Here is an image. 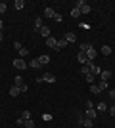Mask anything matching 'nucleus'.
<instances>
[{
	"label": "nucleus",
	"mask_w": 115,
	"mask_h": 128,
	"mask_svg": "<svg viewBox=\"0 0 115 128\" xmlns=\"http://www.w3.org/2000/svg\"><path fill=\"white\" fill-rule=\"evenodd\" d=\"M21 118H23V120H29V118H31V111H23L21 113Z\"/></svg>",
	"instance_id": "26"
},
{
	"label": "nucleus",
	"mask_w": 115,
	"mask_h": 128,
	"mask_svg": "<svg viewBox=\"0 0 115 128\" xmlns=\"http://www.w3.org/2000/svg\"><path fill=\"white\" fill-rule=\"evenodd\" d=\"M27 54H29V50H27V48H25V46H23V48H21V50H19V58H21V59H23V58H25V56H27Z\"/></svg>",
	"instance_id": "25"
},
{
	"label": "nucleus",
	"mask_w": 115,
	"mask_h": 128,
	"mask_svg": "<svg viewBox=\"0 0 115 128\" xmlns=\"http://www.w3.org/2000/svg\"><path fill=\"white\" fill-rule=\"evenodd\" d=\"M40 27H42V19H40V17H37V19H35V31L38 32V29H40Z\"/></svg>",
	"instance_id": "19"
},
{
	"label": "nucleus",
	"mask_w": 115,
	"mask_h": 128,
	"mask_svg": "<svg viewBox=\"0 0 115 128\" xmlns=\"http://www.w3.org/2000/svg\"><path fill=\"white\" fill-rule=\"evenodd\" d=\"M109 115H111V117H115V103L109 107Z\"/></svg>",
	"instance_id": "35"
},
{
	"label": "nucleus",
	"mask_w": 115,
	"mask_h": 128,
	"mask_svg": "<svg viewBox=\"0 0 115 128\" xmlns=\"http://www.w3.org/2000/svg\"><path fill=\"white\" fill-rule=\"evenodd\" d=\"M2 29H4V23H2V21H0V31H2Z\"/></svg>",
	"instance_id": "39"
},
{
	"label": "nucleus",
	"mask_w": 115,
	"mask_h": 128,
	"mask_svg": "<svg viewBox=\"0 0 115 128\" xmlns=\"http://www.w3.org/2000/svg\"><path fill=\"white\" fill-rule=\"evenodd\" d=\"M46 46H48V48H58V40H56L54 36H48L46 38Z\"/></svg>",
	"instance_id": "6"
},
{
	"label": "nucleus",
	"mask_w": 115,
	"mask_h": 128,
	"mask_svg": "<svg viewBox=\"0 0 115 128\" xmlns=\"http://www.w3.org/2000/svg\"><path fill=\"white\" fill-rule=\"evenodd\" d=\"M65 46H67V40H65V38H60V40H58V48H65ZM58 48H56V50H58Z\"/></svg>",
	"instance_id": "22"
},
{
	"label": "nucleus",
	"mask_w": 115,
	"mask_h": 128,
	"mask_svg": "<svg viewBox=\"0 0 115 128\" xmlns=\"http://www.w3.org/2000/svg\"><path fill=\"white\" fill-rule=\"evenodd\" d=\"M63 38L67 40V44H71V42H75V40H77L75 32H65V34H63Z\"/></svg>",
	"instance_id": "9"
},
{
	"label": "nucleus",
	"mask_w": 115,
	"mask_h": 128,
	"mask_svg": "<svg viewBox=\"0 0 115 128\" xmlns=\"http://www.w3.org/2000/svg\"><path fill=\"white\" fill-rule=\"evenodd\" d=\"M54 21H58V23H61V21H63V17H61V14H56V16H54Z\"/></svg>",
	"instance_id": "32"
},
{
	"label": "nucleus",
	"mask_w": 115,
	"mask_h": 128,
	"mask_svg": "<svg viewBox=\"0 0 115 128\" xmlns=\"http://www.w3.org/2000/svg\"><path fill=\"white\" fill-rule=\"evenodd\" d=\"M84 76H86V82H88V84H94V78H96L94 75H90V73H88V75H84Z\"/></svg>",
	"instance_id": "28"
},
{
	"label": "nucleus",
	"mask_w": 115,
	"mask_h": 128,
	"mask_svg": "<svg viewBox=\"0 0 115 128\" xmlns=\"http://www.w3.org/2000/svg\"><path fill=\"white\" fill-rule=\"evenodd\" d=\"M102 54H104V56H109V54H111V48H109V46H102Z\"/></svg>",
	"instance_id": "27"
},
{
	"label": "nucleus",
	"mask_w": 115,
	"mask_h": 128,
	"mask_svg": "<svg viewBox=\"0 0 115 128\" xmlns=\"http://www.w3.org/2000/svg\"><path fill=\"white\" fill-rule=\"evenodd\" d=\"M84 54H86L88 61H94V59H96V56H98V52H96V50H94L92 46H90V48H88V50H86V52H84Z\"/></svg>",
	"instance_id": "3"
},
{
	"label": "nucleus",
	"mask_w": 115,
	"mask_h": 128,
	"mask_svg": "<svg viewBox=\"0 0 115 128\" xmlns=\"http://www.w3.org/2000/svg\"><path fill=\"white\" fill-rule=\"evenodd\" d=\"M109 98H111V100H115V88H113V90H109Z\"/></svg>",
	"instance_id": "37"
},
{
	"label": "nucleus",
	"mask_w": 115,
	"mask_h": 128,
	"mask_svg": "<svg viewBox=\"0 0 115 128\" xmlns=\"http://www.w3.org/2000/svg\"><path fill=\"white\" fill-rule=\"evenodd\" d=\"M16 124H17V126H23V124H25V120H23V118L19 117V118H17V120H16Z\"/></svg>",
	"instance_id": "34"
},
{
	"label": "nucleus",
	"mask_w": 115,
	"mask_h": 128,
	"mask_svg": "<svg viewBox=\"0 0 115 128\" xmlns=\"http://www.w3.org/2000/svg\"><path fill=\"white\" fill-rule=\"evenodd\" d=\"M38 82H56V76L52 75V73H44L40 78H37Z\"/></svg>",
	"instance_id": "2"
},
{
	"label": "nucleus",
	"mask_w": 115,
	"mask_h": 128,
	"mask_svg": "<svg viewBox=\"0 0 115 128\" xmlns=\"http://www.w3.org/2000/svg\"><path fill=\"white\" fill-rule=\"evenodd\" d=\"M79 16H81V10L73 6V10H71V17H73V19H75V17H79Z\"/></svg>",
	"instance_id": "20"
},
{
	"label": "nucleus",
	"mask_w": 115,
	"mask_h": 128,
	"mask_svg": "<svg viewBox=\"0 0 115 128\" xmlns=\"http://www.w3.org/2000/svg\"><path fill=\"white\" fill-rule=\"evenodd\" d=\"M75 117H77V122H79V126H81V124H82V120H84V113L77 111V113H75Z\"/></svg>",
	"instance_id": "15"
},
{
	"label": "nucleus",
	"mask_w": 115,
	"mask_h": 128,
	"mask_svg": "<svg viewBox=\"0 0 115 128\" xmlns=\"http://www.w3.org/2000/svg\"><path fill=\"white\" fill-rule=\"evenodd\" d=\"M23 84H25V82H23L21 76H16V78H14V86H17V88H19V86H23Z\"/></svg>",
	"instance_id": "18"
},
{
	"label": "nucleus",
	"mask_w": 115,
	"mask_h": 128,
	"mask_svg": "<svg viewBox=\"0 0 115 128\" xmlns=\"http://www.w3.org/2000/svg\"><path fill=\"white\" fill-rule=\"evenodd\" d=\"M19 94H21V90H19L17 86H14V84H12V88H10V96H12V98H17Z\"/></svg>",
	"instance_id": "10"
},
{
	"label": "nucleus",
	"mask_w": 115,
	"mask_h": 128,
	"mask_svg": "<svg viewBox=\"0 0 115 128\" xmlns=\"http://www.w3.org/2000/svg\"><path fill=\"white\" fill-rule=\"evenodd\" d=\"M54 16H56V12L52 10V8H46V10H44V17H50V19H54Z\"/></svg>",
	"instance_id": "14"
},
{
	"label": "nucleus",
	"mask_w": 115,
	"mask_h": 128,
	"mask_svg": "<svg viewBox=\"0 0 115 128\" xmlns=\"http://www.w3.org/2000/svg\"><path fill=\"white\" fill-rule=\"evenodd\" d=\"M88 48H90V44H86V42H82V44H81V52H86Z\"/></svg>",
	"instance_id": "31"
},
{
	"label": "nucleus",
	"mask_w": 115,
	"mask_h": 128,
	"mask_svg": "<svg viewBox=\"0 0 115 128\" xmlns=\"http://www.w3.org/2000/svg\"><path fill=\"white\" fill-rule=\"evenodd\" d=\"M14 48H16V50H17V52H19V50H21V48H23V44H21V42H14Z\"/></svg>",
	"instance_id": "33"
},
{
	"label": "nucleus",
	"mask_w": 115,
	"mask_h": 128,
	"mask_svg": "<svg viewBox=\"0 0 115 128\" xmlns=\"http://www.w3.org/2000/svg\"><path fill=\"white\" fill-rule=\"evenodd\" d=\"M90 92H92V94H100L102 90H100V86H98V84H90Z\"/></svg>",
	"instance_id": "21"
},
{
	"label": "nucleus",
	"mask_w": 115,
	"mask_h": 128,
	"mask_svg": "<svg viewBox=\"0 0 115 128\" xmlns=\"http://www.w3.org/2000/svg\"><path fill=\"white\" fill-rule=\"evenodd\" d=\"M100 78L107 82V80L111 78V71H109V69H102V73H100Z\"/></svg>",
	"instance_id": "4"
},
{
	"label": "nucleus",
	"mask_w": 115,
	"mask_h": 128,
	"mask_svg": "<svg viewBox=\"0 0 115 128\" xmlns=\"http://www.w3.org/2000/svg\"><path fill=\"white\" fill-rule=\"evenodd\" d=\"M37 59H38V63H40V65H48L50 63V56H46V54L40 56V58H37Z\"/></svg>",
	"instance_id": "11"
},
{
	"label": "nucleus",
	"mask_w": 115,
	"mask_h": 128,
	"mask_svg": "<svg viewBox=\"0 0 115 128\" xmlns=\"http://www.w3.org/2000/svg\"><path fill=\"white\" fill-rule=\"evenodd\" d=\"M2 40H4V32L0 31V42H2Z\"/></svg>",
	"instance_id": "38"
},
{
	"label": "nucleus",
	"mask_w": 115,
	"mask_h": 128,
	"mask_svg": "<svg viewBox=\"0 0 115 128\" xmlns=\"http://www.w3.org/2000/svg\"><path fill=\"white\" fill-rule=\"evenodd\" d=\"M38 34H40V36H46V38H48V36H50V27L42 25L40 29H38Z\"/></svg>",
	"instance_id": "5"
},
{
	"label": "nucleus",
	"mask_w": 115,
	"mask_h": 128,
	"mask_svg": "<svg viewBox=\"0 0 115 128\" xmlns=\"http://www.w3.org/2000/svg\"><path fill=\"white\" fill-rule=\"evenodd\" d=\"M12 65L16 67L17 71H23V69H27V61L25 59H21V58H16L14 61H12Z\"/></svg>",
	"instance_id": "1"
},
{
	"label": "nucleus",
	"mask_w": 115,
	"mask_h": 128,
	"mask_svg": "<svg viewBox=\"0 0 115 128\" xmlns=\"http://www.w3.org/2000/svg\"><path fill=\"white\" fill-rule=\"evenodd\" d=\"M23 6H25L23 0H16V2H14V8H16V10H23Z\"/></svg>",
	"instance_id": "17"
},
{
	"label": "nucleus",
	"mask_w": 115,
	"mask_h": 128,
	"mask_svg": "<svg viewBox=\"0 0 115 128\" xmlns=\"http://www.w3.org/2000/svg\"><path fill=\"white\" fill-rule=\"evenodd\" d=\"M94 109H96V111H105V109H107V105H105V103L102 102V103H98V105L94 107Z\"/></svg>",
	"instance_id": "23"
},
{
	"label": "nucleus",
	"mask_w": 115,
	"mask_h": 128,
	"mask_svg": "<svg viewBox=\"0 0 115 128\" xmlns=\"http://www.w3.org/2000/svg\"><path fill=\"white\" fill-rule=\"evenodd\" d=\"M98 86H100V90H105V88H107V82H105V80H100Z\"/></svg>",
	"instance_id": "29"
},
{
	"label": "nucleus",
	"mask_w": 115,
	"mask_h": 128,
	"mask_svg": "<svg viewBox=\"0 0 115 128\" xmlns=\"http://www.w3.org/2000/svg\"><path fill=\"white\" fill-rule=\"evenodd\" d=\"M96 115H98V111H96V109H86V111H84V117L86 118H96Z\"/></svg>",
	"instance_id": "7"
},
{
	"label": "nucleus",
	"mask_w": 115,
	"mask_h": 128,
	"mask_svg": "<svg viewBox=\"0 0 115 128\" xmlns=\"http://www.w3.org/2000/svg\"><path fill=\"white\" fill-rule=\"evenodd\" d=\"M29 67H31V69H42V65L38 63V59H31V61H29Z\"/></svg>",
	"instance_id": "13"
},
{
	"label": "nucleus",
	"mask_w": 115,
	"mask_h": 128,
	"mask_svg": "<svg viewBox=\"0 0 115 128\" xmlns=\"http://www.w3.org/2000/svg\"><path fill=\"white\" fill-rule=\"evenodd\" d=\"M77 61H79V63H82V65H84V63H86V61H88L86 54H84V52H79V54H77Z\"/></svg>",
	"instance_id": "8"
},
{
	"label": "nucleus",
	"mask_w": 115,
	"mask_h": 128,
	"mask_svg": "<svg viewBox=\"0 0 115 128\" xmlns=\"http://www.w3.org/2000/svg\"><path fill=\"white\" fill-rule=\"evenodd\" d=\"M23 128H35V122H33V118H29V120H25Z\"/></svg>",
	"instance_id": "24"
},
{
	"label": "nucleus",
	"mask_w": 115,
	"mask_h": 128,
	"mask_svg": "<svg viewBox=\"0 0 115 128\" xmlns=\"http://www.w3.org/2000/svg\"><path fill=\"white\" fill-rule=\"evenodd\" d=\"M81 126H82V128H92V126H94V120H92V118H86V117H84V120H82Z\"/></svg>",
	"instance_id": "12"
},
{
	"label": "nucleus",
	"mask_w": 115,
	"mask_h": 128,
	"mask_svg": "<svg viewBox=\"0 0 115 128\" xmlns=\"http://www.w3.org/2000/svg\"><path fill=\"white\" fill-rule=\"evenodd\" d=\"M19 90H21V94H23V92H27V90H29V86H27V84H23V86H19Z\"/></svg>",
	"instance_id": "36"
},
{
	"label": "nucleus",
	"mask_w": 115,
	"mask_h": 128,
	"mask_svg": "<svg viewBox=\"0 0 115 128\" xmlns=\"http://www.w3.org/2000/svg\"><path fill=\"white\" fill-rule=\"evenodd\" d=\"M6 10H8V6H6V2H0V14H4Z\"/></svg>",
	"instance_id": "30"
},
{
	"label": "nucleus",
	"mask_w": 115,
	"mask_h": 128,
	"mask_svg": "<svg viewBox=\"0 0 115 128\" xmlns=\"http://www.w3.org/2000/svg\"><path fill=\"white\" fill-rule=\"evenodd\" d=\"M79 10H81V14H90V10H92V8H90V6H88L86 2H84V4H82L81 8H79Z\"/></svg>",
	"instance_id": "16"
}]
</instances>
